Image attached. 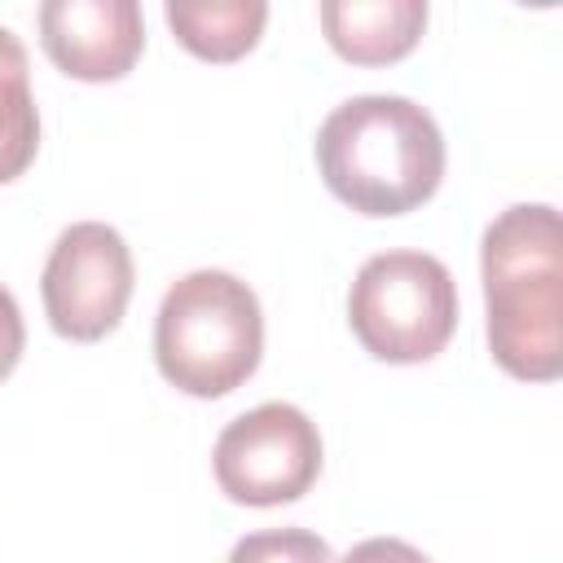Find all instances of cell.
Listing matches in <instances>:
<instances>
[{
  "mask_svg": "<svg viewBox=\"0 0 563 563\" xmlns=\"http://www.w3.org/2000/svg\"><path fill=\"white\" fill-rule=\"evenodd\" d=\"M216 479L224 497L242 506H282L312 488L321 471V435L317 422L286 400L255 405L238 413L216 449H211Z\"/></svg>",
  "mask_w": 563,
  "mask_h": 563,
  "instance_id": "cell-5",
  "label": "cell"
},
{
  "mask_svg": "<svg viewBox=\"0 0 563 563\" xmlns=\"http://www.w3.org/2000/svg\"><path fill=\"white\" fill-rule=\"evenodd\" d=\"M44 312L62 339L92 343L110 334L132 299V251L114 224L79 220L57 233L44 277Z\"/></svg>",
  "mask_w": 563,
  "mask_h": 563,
  "instance_id": "cell-6",
  "label": "cell"
},
{
  "mask_svg": "<svg viewBox=\"0 0 563 563\" xmlns=\"http://www.w3.org/2000/svg\"><path fill=\"white\" fill-rule=\"evenodd\" d=\"M339 563H431V559L400 537H369V541H356Z\"/></svg>",
  "mask_w": 563,
  "mask_h": 563,
  "instance_id": "cell-12",
  "label": "cell"
},
{
  "mask_svg": "<svg viewBox=\"0 0 563 563\" xmlns=\"http://www.w3.org/2000/svg\"><path fill=\"white\" fill-rule=\"evenodd\" d=\"M44 53L75 79L106 84L132 70L145 48V18L136 0H44Z\"/></svg>",
  "mask_w": 563,
  "mask_h": 563,
  "instance_id": "cell-7",
  "label": "cell"
},
{
  "mask_svg": "<svg viewBox=\"0 0 563 563\" xmlns=\"http://www.w3.org/2000/svg\"><path fill=\"white\" fill-rule=\"evenodd\" d=\"M347 321L369 356L418 365L449 343L457 325V286L427 251H378L347 290Z\"/></svg>",
  "mask_w": 563,
  "mask_h": 563,
  "instance_id": "cell-4",
  "label": "cell"
},
{
  "mask_svg": "<svg viewBox=\"0 0 563 563\" xmlns=\"http://www.w3.org/2000/svg\"><path fill=\"white\" fill-rule=\"evenodd\" d=\"M40 150V110L31 97V66L22 40L0 26V185L22 176Z\"/></svg>",
  "mask_w": 563,
  "mask_h": 563,
  "instance_id": "cell-10",
  "label": "cell"
},
{
  "mask_svg": "<svg viewBox=\"0 0 563 563\" xmlns=\"http://www.w3.org/2000/svg\"><path fill=\"white\" fill-rule=\"evenodd\" d=\"M264 352V312L255 290L224 268H194L167 286L154 317L158 374L189 396H229Z\"/></svg>",
  "mask_w": 563,
  "mask_h": 563,
  "instance_id": "cell-3",
  "label": "cell"
},
{
  "mask_svg": "<svg viewBox=\"0 0 563 563\" xmlns=\"http://www.w3.org/2000/svg\"><path fill=\"white\" fill-rule=\"evenodd\" d=\"M22 343H26L22 308H18V299L0 286V378L13 374V365H18V356H22Z\"/></svg>",
  "mask_w": 563,
  "mask_h": 563,
  "instance_id": "cell-13",
  "label": "cell"
},
{
  "mask_svg": "<svg viewBox=\"0 0 563 563\" xmlns=\"http://www.w3.org/2000/svg\"><path fill=\"white\" fill-rule=\"evenodd\" d=\"M325 189L361 216H405L444 176V136L427 106L396 92H361L317 128Z\"/></svg>",
  "mask_w": 563,
  "mask_h": 563,
  "instance_id": "cell-2",
  "label": "cell"
},
{
  "mask_svg": "<svg viewBox=\"0 0 563 563\" xmlns=\"http://www.w3.org/2000/svg\"><path fill=\"white\" fill-rule=\"evenodd\" d=\"M488 352L528 383L563 369V233L550 202L506 207L479 242Z\"/></svg>",
  "mask_w": 563,
  "mask_h": 563,
  "instance_id": "cell-1",
  "label": "cell"
},
{
  "mask_svg": "<svg viewBox=\"0 0 563 563\" xmlns=\"http://www.w3.org/2000/svg\"><path fill=\"white\" fill-rule=\"evenodd\" d=\"M264 18H268L264 0H172L167 4V26L176 31V40L207 62H233L246 48H255Z\"/></svg>",
  "mask_w": 563,
  "mask_h": 563,
  "instance_id": "cell-9",
  "label": "cell"
},
{
  "mask_svg": "<svg viewBox=\"0 0 563 563\" xmlns=\"http://www.w3.org/2000/svg\"><path fill=\"white\" fill-rule=\"evenodd\" d=\"M427 26V0H325L321 31L339 57L383 66L405 57Z\"/></svg>",
  "mask_w": 563,
  "mask_h": 563,
  "instance_id": "cell-8",
  "label": "cell"
},
{
  "mask_svg": "<svg viewBox=\"0 0 563 563\" xmlns=\"http://www.w3.org/2000/svg\"><path fill=\"white\" fill-rule=\"evenodd\" d=\"M229 563H334V554L325 537L308 528H264V532H246L229 550Z\"/></svg>",
  "mask_w": 563,
  "mask_h": 563,
  "instance_id": "cell-11",
  "label": "cell"
}]
</instances>
